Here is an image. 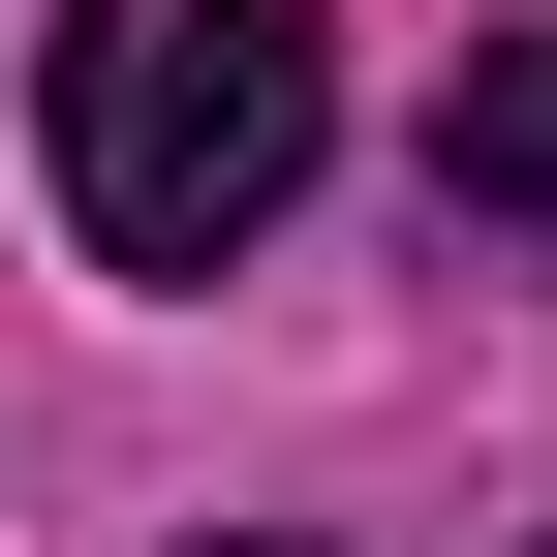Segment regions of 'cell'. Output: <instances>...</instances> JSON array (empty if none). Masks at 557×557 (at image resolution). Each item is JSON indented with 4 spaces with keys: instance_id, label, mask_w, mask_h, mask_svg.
Segmentation results:
<instances>
[{
    "instance_id": "6da1fadb",
    "label": "cell",
    "mask_w": 557,
    "mask_h": 557,
    "mask_svg": "<svg viewBox=\"0 0 557 557\" xmlns=\"http://www.w3.org/2000/svg\"><path fill=\"white\" fill-rule=\"evenodd\" d=\"M32 156H62V218L124 278H248L310 218V156H341V32L310 0H94L62 94H32Z\"/></svg>"
},
{
    "instance_id": "7a4b0ae2",
    "label": "cell",
    "mask_w": 557,
    "mask_h": 557,
    "mask_svg": "<svg viewBox=\"0 0 557 557\" xmlns=\"http://www.w3.org/2000/svg\"><path fill=\"white\" fill-rule=\"evenodd\" d=\"M434 248H465V278H557V32H465V94H434Z\"/></svg>"
},
{
    "instance_id": "3957f363",
    "label": "cell",
    "mask_w": 557,
    "mask_h": 557,
    "mask_svg": "<svg viewBox=\"0 0 557 557\" xmlns=\"http://www.w3.org/2000/svg\"><path fill=\"white\" fill-rule=\"evenodd\" d=\"M218 557H310V527H218Z\"/></svg>"
}]
</instances>
